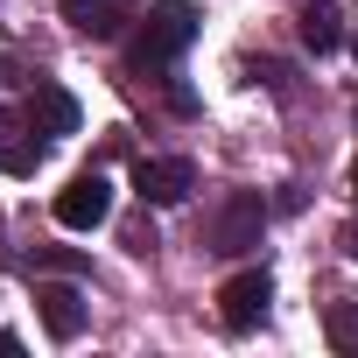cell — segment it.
<instances>
[{"instance_id":"277c9868","label":"cell","mask_w":358,"mask_h":358,"mask_svg":"<svg viewBox=\"0 0 358 358\" xmlns=\"http://www.w3.org/2000/svg\"><path fill=\"white\" fill-rule=\"evenodd\" d=\"M134 190H141V204H183L197 190V169L176 162V155H155V162L134 169Z\"/></svg>"},{"instance_id":"30bf717a","label":"cell","mask_w":358,"mask_h":358,"mask_svg":"<svg viewBox=\"0 0 358 358\" xmlns=\"http://www.w3.org/2000/svg\"><path fill=\"white\" fill-rule=\"evenodd\" d=\"M260 197H232V211H225V225H218V253H246L253 239H260Z\"/></svg>"},{"instance_id":"3957f363","label":"cell","mask_w":358,"mask_h":358,"mask_svg":"<svg viewBox=\"0 0 358 358\" xmlns=\"http://www.w3.org/2000/svg\"><path fill=\"white\" fill-rule=\"evenodd\" d=\"M267 302H274V281H267L260 267H246V274H232V281L218 288V316H225V330H253V323L267 316Z\"/></svg>"},{"instance_id":"6da1fadb","label":"cell","mask_w":358,"mask_h":358,"mask_svg":"<svg viewBox=\"0 0 358 358\" xmlns=\"http://www.w3.org/2000/svg\"><path fill=\"white\" fill-rule=\"evenodd\" d=\"M190 36H197V8H190V0H155V8L141 15L134 64H141V71H148V64H169L176 50H190Z\"/></svg>"},{"instance_id":"8fae6325","label":"cell","mask_w":358,"mask_h":358,"mask_svg":"<svg viewBox=\"0 0 358 358\" xmlns=\"http://www.w3.org/2000/svg\"><path fill=\"white\" fill-rule=\"evenodd\" d=\"M330 344L358 351V302H330Z\"/></svg>"},{"instance_id":"52a82bcc","label":"cell","mask_w":358,"mask_h":358,"mask_svg":"<svg viewBox=\"0 0 358 358\" xmlns=\"http://www.w3.org/2000/svg\"><path fill=\"white\" fill-rule=\"evenodd\" d=\"M43 127L29 120H8V113H0V169H8V176H36V162H43V141H36Z\"/></svg>"},{"instance_id":"7a4b0ae2","label":"cell","mask_w":358,"mask_h":358,"mask_svg":"<svg viewBox=\"0 0 358 358\" xmlns=\"http://www.w3.org/2000/svg\"><path fill=\"white\" fill-rule=\"evenodd\" d=\"M113 218V183L99 169H85V176H71V183L57 190V225L64 232H99Z\"/></svg>"},{"instance_id":"ba28073f","label":"cell","mask_w":358,"mask_h":358,"mask_svg":"<svg viewBox=\"0 0 358 358\" xmlns=\"http://www.w3.org/2000/svg\"><path fill=\"white\" fill-rule=\"evenodd\" d=\"M29 120H36L43 134H78V99H71L64 85H36V92H29Z\"/></svg>"},{"instance_id":"9a60e30c","label":"cell","mask_w":358,"mask_h":358,"mask_svg":"<svg viewBox=\"0 0 358 358\" xmlns=\"http://www.w3.org/2000/svg\"><path fill=\"white\" fill-rule=\"evenodd\" d=\"M351 197H358V155H351Z\"/></svg>"},{"instance_id":"7c38bea8","label":"cell","mask_w":358,"mask_h":358,"mask_svg":"<svg viewBox=\"0 0 358 358\" xmlns=\"http://www.w3.org/2000/svg\"><path fill=\"white\" fill-rule=\"evenodd\" d=\"M127 246H134V253H155V225L134 218V225H127Z\"/></svg>"},{"instance_id":"9c48e42d","label":"cell","mask_w":358,"mask_h":358,"mask_svg":"<svg viewBox=\"0 0 358 358\" xmlns=\"http://www.w3.org/2000/svg\"><path fill=\"white\" fill-rule=\"evenodd\" d=\"M302 43L316 57H330L344 43V8H337V0H309V8H302Z\"/></svg>"},{"instance_id":"5b68a950","label":"cell","mask_w":358,"mask_h":358,"mask_svg":"<svg viewBox=\"0 0 358 358\" xmlns=\"http://www.w3.org/2000/svg\"><path fill=\"white\" fill-rule=\"evenodd\" d=\"M36 309H43V330H50L57 344H71V337L85 330V295H78L71 281H43V288H36Z\"/></svg>"},{"instance_id":"5bb4252c","label":"cell","mask_w":358,"mask_h":358,"mask_svg":"<svg viewBox=\"0 0 358 358\" xmlns=\"http://www.w3.org/2000/svg\"><path fill=\"white\" fill-rule=\"evenodd\" d=\"M344 253H351V260H358V225H351V232H344Z\"/></svg>"},{"instance_id":"2e32d148","label":"cell","mask_w":358,"mask_h":358,"mask_svg":"<svg viewBox=\"0 0 358 358\" xmlns=\"http://www.w3.org/2000/svg\"><path fill=\"white\" fill-rule=\"evenodd\" d=\"M351 50H358V36H351Z\"/></svg>"},{"instance_id":"4fadbf2b","label":"cell","mask_w":358,"mask_h":358,"mask_svg":"<svg viewBox=\"0 0 358 358\" xmlns=\"http://www.w3.org/2000/svg\"><path fill=\"white\" fill-rule=\"evenodd\" d=\"M0 351H22V337H15V330H0Z\"/></svg>"},{"instance_id":"8992f818","label":"cell","mask_w":358,"mask_h":358,"mask_svg":"<svg viewBox=\"0 0 358 358\" xmlns=\"http://www.w3.org/2000/svg\"><path fill=\"white\" fill-rule=\"evenodd\" d=\"M78 36H92V43H113L127 22H134V0H71V15H64Z\"/></svg>"}]
</instances>
